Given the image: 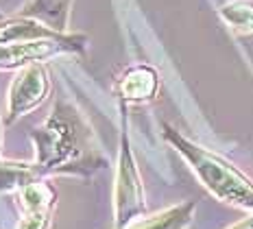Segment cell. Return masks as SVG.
Returning a JSON list of instances; mask_svg holds the SVG:
<instances>
[{"instance_id":"obj_4","label":"cell","mask_w":253,"mask_h":229,"mask_svg":"<svg viewBox=\"0 0 253 229\" xmlns=\"http://www.w3.org/2000/svg\"><path fill=\"white\" fill-rule=\"evenodd\" d=\"M87 44V35L81 33H66L63 37H50V40L0 44V68L2 70H13V68H24L57 55H68V52L83 55Z\"/></svg>"},{"instance_id":"obj_1","label":"cell","mask_w":253,"mask_h":229,"mask_svg":"<svg viewBox=\"0 0 253 229\" xmlns=\"http://www.w3.org/2000/svg\"><path fill=\"white\" fill-rule=\"evenodd\" d=\"M35 146V164L46 179L52 175L89 177L107 166V157L94 144L89 127L75 107L59 103L35 131H31Z\"/></svg>"},{"instance_id":"obj_8","label":"cell","mask_w":253,"mask_h":229,"mask_svg":"<svg viewBox=\"0 0 253 229\" xmlns=\"http://www.w3.org/2000/svg\"><path fill=\"white\" fill-rule=\"evenodd\" d=\"M197 214V203L194 201H183V203L170 205L155 214H144L131 221L125 227H114V229H188L194 223Z\"/></svg>"},{"instance_id":"obj_12","label":"cell","mask_w":253,"mask_h":229,"mask_svg":"<svg viewBox=\"0 0 253 229\" xmlns=\"http://www.w3.org/2000/svg\"><path fill=\"white\" fill-rule=\"evenodd\" d=\"M218 13L236 33L253 35V0H229L218 9Z\"/></svg>"},{"instance_id":"obj_5","label":"cell","mask_w":253,"mask_h":229,"mask_svg":"<svg viewBox=\"0 0 253 229\" xmlns=\"http://www.w3.org/2000/svg\"><path fill=\"white\" fill-rule=\"evenodd\" d=\"M50 92V79L48 72L42 63H31L24 66L22 70L15 74L9 88V107H7V125H11L20 118L26 116L29 111L40 107L46 100Z\"/></svg>"},{"instance_id":"obj_2","label":"cell","mask_w":253,"mask_h":229,"mask_svg":"<svg viewBox=\"0 0 253 229\" xmlns=\"http://www.w3.org/2000/svg\"><path fill=\"white\" fill-rule=\"evenodd\" d=\"M162 136L186 159L194 177L201 181V185L214 199L238 210L253 212V179L242 173L234 162L197 144L170 125H162Z\"/></svg>"},{"instance_id":"obj_7","label":"cell","mask_w":253,"mask_h":229,"mask_svg":"<svg viewBox=\"0 0 253 229\" xmlns=\"http://www.w3.org/2000/svg\"><path fill=\"white\" fill-rule=\"evenodd\" d=\"M157 90H160V74L146 63L126 68L116 79V96L120 103H149L157 96Z\"/></svg>"},{"instance_id":"obj_9","label":"cell","mask_w":253,"mask_h":229,"mask_svg":"<svg viewBox=\"0 0 253 229\" xmlns=\"http://www.w3.org/2000/svg\"><path fill=\"white\" fill-rule=\"evenodd\" d=\"M66 33L50 29L48 24L40 22L35 18L15 15L9 20H0V44L11 42H35V40H50V37H63Z\"/></svg>"},{"instance_id":"obj_11","label":"cell","mask_w":253,"mask_h":229,"mask_svg":"<svg viewBox=\"0 0 253 229\" xmlns=\"http://www.w3.org/2000/svg\"><path fill=\"white\" fill-rule=\"evenodd\" d=\"M38 179H46L40 173L38 164L26 162H0V192H18L24 185L33 183Z\"/></svg>"},{"instance_id":"obj_15","label":"cell","mask_w":253,"mask_h":229,"mask_svg":"<svg viewBox=\"0 0 253 229\" xmlns=\"http://www.w3.org/2000/svg\"><path fill=\"white\" fill-rule=\"evenodd\" d=\"M0 20H2V13H0Z\"/></svg>"},{"instance_id":"obj_10","label":"cell","mask_w":253,"mask_h":229,"mask_svg":"<svg viewBox=\"0 0 253 229\" xmlns=\"http://www.w3.org/2000/svg\"><path fill=\"white\" fill-rule=\"evenodd\" d=\"M72 0H26L20 15L35 18L40 22L48 24L50 29L68 33V15H70Z\"/></svg>"},{"instance_id":"obj_3","label":"cell","mask_w":253,"mask_h":229,"mask_svg":"<svg viewBox=\"0 0 253 229\" xmlns=\"http://www.w3.org/2000/svg\"><path fill=\"white\" fill-rule=\"evenodd\" d=\"M146 214V194L142 175L129 140L126 103H120V144L114 175V227H125Z\"/></svg>"},{"instance_id":"obj_13","label":"cell","mask_w":253,"mask_h":229,"mask_svg":"<svg viewBox=\"0 0 253 229\" xmlns=\"http://www.w3.org/2000/svg\"><path fill=\"white\" fill-rule=\"evenodd\" d=\"M227 229H253V212H249L245 218H240L238 223H234V225H229Z\"/></svg>"},{"instance_id":"obj_6","label":"cell","mask_w":253,"mask_h":229,"mask_svg":"<svg viewBox=\"0 0 253 229\" xmlns=\"http://www.w3.org/2000/svg\"><path fill=\"white\" fill-rule=\"evenodd\" d=\"M20 223L15 229H50L57 205V190L48 179H38L18 190Z\"/></svg>"},{"instance_id":"obj_14","label":"cell","mask_w":253,"mask_h":229,"mask_svg":"<svg viewBox=\"0 0 253 229\" xmlns=\"http://www.w3.org/2000/svg\"><path fill=\"white\" fill-rule=\"evenodd\" d=\"M0 148H2V122H0Z\"/></svg>"}]
</instances>
